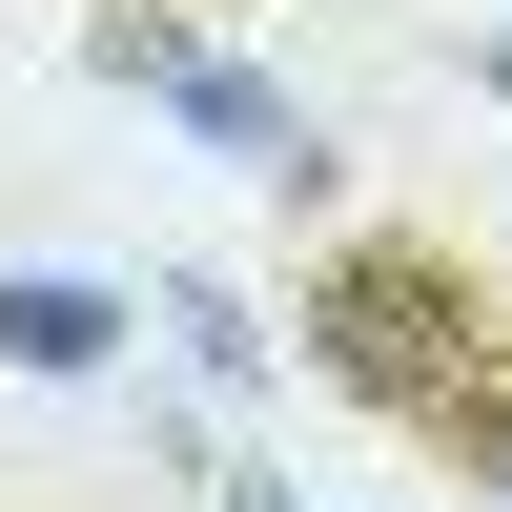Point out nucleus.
Segmentation results:
<instances>
[{"label": "nucleus", "mask_w": 512, "mask_h": 512, "mask_svg": "<svg viewBox=\"0 0 512 512\" xmlns=\"http://www.w3.org/2000/svg\"><path fill=\"white\" fill-rule=\"evenodd\" d=\"M492 328H512L492 267H472V246H431V226H349V246L308 267V369H328L349 410H390V431H431L451 369H472Z\"/></svg>", "instance_id": "nucleus-1"}, {"label": "nucleus", "mask_w": 512, "mask_h": 512, "mask_svg": "<svg viewBox=\"0 0 512 512\" xmlns=\"http://www.w3.org/2000/svg\"><path fill=\"white\" fill-rule=\"evenodd\" d=\"M82 62H103V82H144V103H185L205 144H226V164H267L287 205L328 185V123L287 103V82H246L226 41H185V21H164V0H82Z\"/></svg>", "instance_id": "nucleus-2"}, {"label": "nucleus", "mask_w": 512, "mask_h": 512, "mask_svg": "<svg viewBox=\"0 0 512 512\" xmlns=\"http://www.w3.org/2000/svg\"><path fill=\"white\" fill-rule=\"evenodd\" d=\"M123 349V308H103V287H62V267H21V287H0V369H103Z\"/></svg>", "instance_id": "nucleus-3"}, {"label": "nucleus", "mask_w": 512, "mask_h": 512, "mask_svg": "<svg viewBox=\"0 0 512 512\" xmlns=\"http://www.w3.org/2000/svg\"><path fill=\"white\" fill-rule=\"evenodd\" d=\"M410 451H451V472H492V492H512V328H492L472 369H451V410H431Z\"/></svg>", "instance_id": "nucleus-4"}, {"label": "nucleus", "mask_w": 512, "mask_h": 512, "mask_svg": "<svg viewBox=\"0 0 512 512\" xmlns=\"http://www.w3.org/2000/svg\"><path fill=\"white\" fill-rule=\"evenodd\" d=\"M226 512H287V492H226Z\"/></svg>", "instance_id": "nucleus-5"}, {"label": "nucleus", "mask_w": 512, "mask_h": 512, "mask_svg": "<svg viewBox=\"0 0 512 512\" xmlns=\"http://www.w3.org/2000/svg\"><path fill=\"white\" fill-rule=\"evenodd\" d=\"M492 512H512V492H492Z\"/></svg>", "instance_id": "nucleus-6"}]
</instances>
